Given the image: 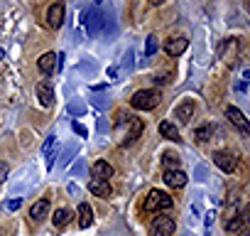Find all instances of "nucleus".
I'll return each instance as SVG.
<instances>
[{
  "mask_svg": "<svg viewBox=\"0 0 250 236\" xmlns=\"http://www.w3.org/2000/svg\"><path fill=\"white\" fill-rule=\"evenodd\" d=\"M110 177H113V165H108L105 160L93 163V180H103V182H108Z\"/></svg>",
  "mask_w": 250,
  "mask_h": 236,
  "instance_id": "nucleus-12",
  "label": "nucleus"
},
{
  "mask_svg": "<svg viewBox=\"0 0 250 236\" xmlns=\"http://www.w3.org/2000/svg\"><path fill=\"white\" fill-rule=\"evenodd\" d=\"M62 23H64V5L62 3H54L47 10V25L57 30V27H62Z\"/></svg>",
  "mask_w": 250,
  "mask_h": 236,
  "instance_id": "nucleus-9",
  "label": "nucleus"
},
{
  "mask_svg": "<svg viewBox=\"0 0 250 236\" xmlns=\"http://www.w3.org/2000/svg\"><path fill=\"white\" fill-rule=\"evenodd\" d=\"M37 96H40L42 106H52L54 103V89H52V84L49 81H40L37 84Z\"/></svg>",
  "mask_w": 250,
  "mask_h": 236,
  "instance_id": "nucleus-11",
  "label": "nucleus"
},
{
  "mask_svg": "<svg viewBox=\"0 0 250 236\" xmlns=\"http://www.w3.org/2000/svg\"><path fill=\"white\" fill-rule=\"evenodd\" d=\"M71 128L79 133V136H88V131H86V126H81V123H71Z\"/></svg>",
  "mask_w": 250,
  "mask_h": 236,
  "instance_id": "nucleus-27",
  "label": "nucleus"
},
{
  "mask_svg": "<svg viewBox=\"0 0 250 236\" xmlns=\"http://www.w3.org/2000/svg\"><path fill=\"white\" fill-rule=\"evenodd\" d=\"M37 67H40V71H42V74H54L57 69H62L59 54H54V52L42 54V57H40V62H37Z\"/></svg>",
  "mask_w": 250,
  "mask_h": 236,
  "instance_id": "nucleus-4",
  "label": "nucleus"
},
{
  "mask_svg": "<svg viewBox=\"0 0 250 236\" xmlns=\"http://www.w3.org/2000/svg\"><path fill=\"white\" fill-rule=\"evenodd\" d=\"M157 49H160V42H157V37H155V35H150V37H147V42H145V52H147V54H155Z\"/></svg>",
  "mask_w": 250,
  "mask_h": 236,
  "instance_id": "nucleus-22",
  "label": "nucleus"
},
{
  "mask_svg": "<svg viewBox=\"0 0 250 236\" xmlns=\"http://www.w3.org/2000/svg\"><path fill=\"white\" fill-rule=\"evenodd\" d=\"M187 47H189V40H187V37H174V40H167L165 52H167L169 57H179V54L187 52Z\"/></svg>",
  "mask_w": 250,
  "mask_h": 236,
  "instance_id": "nucleus-8",
  "label": "nucleus"
},
{
  "mask_svg": "<svg viewBox=\"0 0 250 236\" xmlns=\"http://www.w3.org/2000/svg\"><path fill=\"white\" fill-rule=\"evenodd\" d=\"M133 59H135V57H133V49H128V52H125V57H123V71H125V74L133 69Z\"/></svg>",
  "mask_w": 250,
  "mask_h": 236,
  "instance_id": "nucleus-23",
  "label": "nucleus"
},
{
  "mask_svg": "<svg viewBox=\"0 0 250 236\" xmlns=\"http://www.w3.org/2000/svg\"><path fill=\"white\" fill-rule=\"evenodd\" d=\"M191 116H194V101H184V103H179L174 108V118L179 123H189Z\"/></svg>",
  "mask_w": 250,
  "mask_h": 236,
  "instance_id": "nucleus-10",
  "label": "nucleus"
},
{
  "mask_svg": "<svg viewBox=\"0 0 250 236\" xmlns=\"http://www.w3.org/2000/svg\"><path fill=\"white\" fill-rule=\"evenodd\" d=\"M69 111H71V113H76V116H81V113H83V106H81V103H71V106H69Z\"/></svg>",
  "mask_w": 250,
  "mask_h": 236,
  "instance_id": "nucleus-28",
  "label": "nucleus"
},
{
  "mask_svg": "<svg viewBox=\"0 0 250 236\" xmlns=\"http://www.w3.org/2000/svg\"><path fill=\"white\" fill-rule=\"evenodd\" d=\"M160 133H162L167 141H174V143H179V141H182V138H179V131H177V126H174V123H169V121L160 123Z\"/></svg>",
  "mask_w": 250,
  "mask_h": 236,
  "instance_id": "nucleus-16",
  "label": "nucleus"
},
{
  "mask_svg": "<svg viewBox=\"0 0 250 236\" xmlns=\"http://www.w3.org/2000/svg\"><path fill=\"white\" fill-rule=\"evenodd\" d=\"M54 145H57V136H49V138L44 141V145H42L44 158H47V167H52V165H54Z\"/></svg>",
  "mask_w": 250,
  "mask_h": 236,
  "instance_id": "nucleus-17",
  "label": "nucleus"
},
{
  "mask_svg": "<svg viewBox=\"0 0 250 236\" xmlns=\"http://www.w3.org/2000/svg\"><path fill=\"white\" fill-rule=\"evenodd\" d=\"M187 172L184 170H167L165 172V182H167V187H172V189H182L184 185H187Z\"/></svg>",
  "mask_w": 250,
  "mask_h": 236,
  "instance_id": "nucleus-6",
  "label": "nucleus"
},
{
  "mask_svg": "<svg viewBox=\"0 0 250 236\" xmlns=\"http://www.w3.org/2000/svg\"><path fill=\"white\" fill-rule=\"evenodd\" d=\"M174 229H177V221L172 216H167V214H160L152 221V236H172Z\"/></svg>",
  "mask_w": 250,
  "mask_h": 236,
  "instance_id": "nucleus-3",
  "label": "nucleus"
},
{
  "mask_svg": "<svg viewBox=\"0 0 250 236\" xmlns=\"http://www.w3.org/2000/svg\"><path fill=\"white\" fill-rule=\"evenodd\" d=\"M157 103H160V94L152 89H143V91L133 94V98H130V106L138 111H152Z\"/></svg>",
  "mask_w": 250,
  "mask_h": 236,
  "instance_id": "nucleus-2",
  "label": "nucleus"
},
{
  "mask_svg": "<svg viewBox=\"0 0 250 236\" xmlns=\"http://www.w3.org/2000/svg\"><path fill=\"white\" fill-rule=\"evenodd\" d=\"M3 57H5V49H3V47H0V62H3Z\"/></svg>",
  "mask_w": 250,
  "mask_h": 236,
  "instance_id": "nucleus-31",
  "label": "nucleus"
},
{
  "mask_svg": "<svg viewBox=\"0 0 250 236\" xmlns=\"http://www.w3.org/2000/svg\"><path fill=\"white\" fill-rule=\"evenodd\" d=\"M213 163H216L223 172H233V170H235V165H238L235 155H233V153H228V150H216V153H213Z\"/></svg>",
  "mask_w": 250,
  "mask_h": 236,
  "instance_id": "nucleus-5",
  "label": "nucleus"
},
{
  "mask_svg": "<svg viewBox=\"0 0 250 236\" xmlns=\"http://www.w3.org/2000/svg\"><path fill=\"white\" fill-rule=\"evenodd\" d=\"M8 172H10V167L5 165V163H0V185L5 182V177H8Z\"/></svg>",
  "mask_w": 250,
  "mask_h": 236,
  "instance_id": "nucleus-26",
  "label": "nucleus"
},
{
  "mask_svg": "<svg viewBox=\"0 0 250 236\" xmlns=\"http://www.w3.org/2000/svg\"><path fill=\"white\" fill-rule=\"evenodd\" d=\"M245 221H248V216L245 214H238V216H233V219L226 221V231H238V229L245 226Z\"/></svg>",
  "mask_w": 250,
  "mask_h": 236,
  "instance_id": "nucleus-19",
  "label": "nucleus"
},
{
  "mask_svg": "<svg viewBox=\"0 0 250 236\" xmlns=\"http://www.w3.org/2000/svg\"><path fill=\"white\" fill-rule=\"evenodd\" d=\"M226 118H228V121H230L233 126H238L243 133H248V131H250V126H248V118H245V116H243L235 106H228V108H226Z\"/></svg>",
  "mask_w": 250,
  "mask_h": 236,
  "instance_id": "nucleus-7",
  "label": "nucleus"
},
{
  "mask_svg": "<svg viewBox=\"0 0 250 236\" xmlns=\"http://www.w3.org/2000/svg\"><path fill=\"white\" fill-rule=\"evenodd\" d=\"M108 76L115 81V79H118V69H115V67H110V69H108Z\"/></svg>",
  "mask_w": 250,
  "mask_h": 236,
  "instance_id": "nucleus-29",
  "label": "nucleus"
},
{
  "mask_svg": "<svg viewBox=\"0 0 250 236\" xmlns=\"http://www.w3.org/2000/svg\"><path fill=\"white\" fill-rule=\"evenodd\" d=\"M20 207H22V199H20V197H18V199H10V202H8V209H10V212H18Z\"/></svg>",
  "mask_w": 250,
  "mask_h": 236,
  "instance_id": "nucleus-25",
  "label": "nucleus"
},
{
  "mask_svg": "<svg viewBox=\"0 0 250 236\" xmlns=\"http://www.w3.org/2000/svg\"><path fill=\"white\" fill-rule=\"evenodd\" d=\"M162 163H165V167H167V170H179V158H177L174 153H165Z\"/></svg>",
  "mask_w": 250,
  "mask_h": 236,
  "instance_id": "nucleus-20",
  "label": "nucleus"
},
{
  "mask_svg": "<svg viewBox=\"0 0 250 236\" xmlns=\"http://www.w3.org/2000/svg\"><path fill=\"white\" fill-rule=\"evenodd\" d=\"M76 153V145L74 143H69L66 145V150H64V155H62V165H69V160H71V155Z\"/></svg>",
  "mask_w": 250,
  "mask_h": 236,
  "instance_id": "nucleus-24",
  "label": "nucleus"
},
{
  "mask_svg": "<svg viewBox=\"0 0 250 236\" xmlns=\"http://www.w3.org/2000/svg\"><path fill=\"white\" fill-rule=\"evenodd\" d=\"M96 106H98V108H108V101H103V98H96Z\"/></svg>",
  "mask_w": 250,
  "mask_h": 236,
  "instance_id": "nucleus-30",
  "label": "nucleus"
},
{
  "mask_svg": "<svg viewBox=\"0 0 250 236\" xmlns=\"http://www.w3.org/2000/svg\"><path fill=\"white\" fill-rule=\"evenodd\" d=\"M145 212H169L172 207H174V202H172V197L169 194H165V192H160V189H152L147 197H145Z\"/></svg>",
  "mask_w": 250,
  "mask_h": 236,
  "instance_id": "nucleus-1",
  "label": "nucleus"
},
{
  "mask_svg": "<svg viewBox=\"0 0 250 236\" xmlns=\"http://www.w3.org/2000/svg\"><path fill=\"white\" fill-rule=\"evenodd\" d=\"M243 236H248V231H243Z\"/></svg>",
  "mask_w": 250,
  "mask_h": 236,
  "instance_id": "nucleus-32",
  "label": "nucleus"
},
{
  "mask_svg": "<svg viewBox=\"0 0 250 236\" xmlns=\"http://www.w3.org/2000/svg\"><path fill=\"white\" fill-rule=\"evenodd\" d=\"M88 189H91L96 197H101V199H108V197H110V185L103 182V180H91V182H88Z\"/></svg>",
  "mask_w": 250,
  "mask_h": 236,
  "instance_id": "nucleus-15",
  "label": "nucleus"
},
{
  "mask_svg": "<svg viewBox=\"0 0 250 236\" xmlns=\"http://www.w3.org/2000/svg\"><path fill=\"white\" fill-rule=\"evenodd\" d=\"M91 224H93V209H91V204L81 202L79 204V226L81 229H88Z\"/></svg>",
  "mask_w": 250,
  "mask_h": 236,
  "instance_id": "nucleus-14",
  "label": "nucleus"
},
{
  "mask_svg": "<svg viewBox=\"0 0 250 236\" xmlns=\"http://www.w3.org/2000/svg\"><path fill=\"white\" fill-rule=\"evenodd\" d=\"M47 214H49V199H40V202H35L32 209H30V219H32V221H42Z\"/></svg>",
  "mask_w": 250,
  "mask_h": 236,
  "instance_id": "nucleus-13",
  "label": "nucleus"
},
{
  "mask_svg": "<svg viewBox=\"0 0 250 236\" xmlns=\"http://www.w3.org/2000/svg\"><path fill=\"white\" fill-rule=\"evenodd\" d=\"M71 216H74V214H71V209H66V207L57 209V212H54V226H59V229H62V226H66V224L71 221Z\"/></svg>",
  "mask_w": 250,
  "mask_h": 236,
  "instance_id": "nucleus-18",
  "label": "nucleus"
},
{
  "mask_svg": "<svg viewBox=\"0 0 250 236\" xmlns=\"http://www.w3.org/2000/svg\"><path fill=\"white\" fill-rule=\"evenodd\" d=\"M211 133H213V128H211V126H201V128H196L194 138H196V141H201V143H206V141L211 138Z\"/></svg>",
  "mask_w": 250,
  "mask_h": 236,
  "instance_id": "nucleus-21",
  "label": "nucleus"
}]
</instances>
